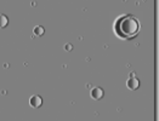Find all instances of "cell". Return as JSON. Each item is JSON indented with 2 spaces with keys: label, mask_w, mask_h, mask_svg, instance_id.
I'll return each mask as SVG.
<instances>
[{
  "label": "cell",
  "mask_w": 159,
  "mask_h": 121,
  "mask_svg": "<svg viewBox=\"0 0 159 121\" xmlns=\"http://www.w3.org/2000/svg\"><path fill=\"white\" fill-rule=\"evenodd\" d=\"M139 29H140L139 21L131 15L120 16L114 23V33L123 40L134 39L139 34Z\"/></svg>",
  "instance_id": "6da1fadb"
},
{
  "label": "cell",
  "mask_w": 159,
  "mask_h": 121,
  "mask_svg": "<svg viewBox=\"0 0 159 121\" xmlns=\"http://www.w3.org/2000/svg\"><path fill=\"white\" fill-rule=\"evenodd\" d=\"M126 86L130 89V90H137L139 86H140V81L137 80L136 78H130L128 82H126Z\"/></svg>",
  "instance_id": "7a4b0ae2"
},
{
  "label": "cell",
  "mask_w": 159,
  "mask_h": 121,
  "mask_svg": "<svg viewBox=\"0 0 159 121\" xmlns=\"http://www.w3.org/2000/svg\"><path fill=\"white\" fill-rule=\"evenodd\" d=\"M29 103H30V106L33 108H39L40 106H41V103H43L41 97H39V96H33V97H30Z\"/></svg>",
  "instance_id": "3957f363"
},
{
  "label": "cell",
  "mask_w": 159,
  "mask_h": 121,
  "mask_svg": "<svg viewBox=\"0 0 159 121\" xmlns=\"http://www.w3.org/2000/svg\"><path fill=\"white\" fill-rule=\"evenodd\" d=\"M102 96H103L102 89H100V87L93 89V91H91V97H93V99H100V98H102Z\"/></svg>",
  "instance_id": "277c9868"
},
{
  "label": "cell",
  "mask_w": 159,
  "mask_h": 121,
  "mask_svg": "<svg viewBox=\"0 0 159 121\" xmlns=\"http://www.w3.org/2000/svg\"><path fill=\"white\" fill-rule=\"evenodd\" d=\"M7 23H9V18L5 15H0V28L6 27Z\"/></svg>",
  "instance_id": "5b68a950"
},
{
  "label": "cell",
  "mask_w": 159,
  "mask_h": 121,
  "mask_svg": "<svg viewBox=\"0 0 159 121\" xmlns=\"http://www.w3.org/2000/svg\"><path fill=\"white\" fill-rule=\"evenodd\" d=\"M34 30H35V34H39V35H41V34H43V30H44V29L39 27V28H35Z\"/></svg>",
  "instance_id": "8992f818"
}]
</instances>
